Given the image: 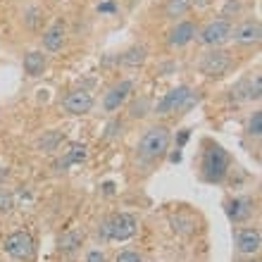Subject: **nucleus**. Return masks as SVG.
<instances>
[{
    "instance_id": "nucleus-1",
    "label": "nucleus",
    "mask_w": 262,
    "mask_h": 262,
    "mask_svg": "<svg viewBox=\"0 0 262 262\" xmlns=\"http://www.w3.org/2000/svg\"><path fill=\"white\" fill-rule=\"evenodd\" d=\"M169 141H172V136H169V129H167V126H152V129H148L143 134V138H141L138 155H141L143 162H152V160L162 158L167 152Z\"/></svg>"
},
{
    "instance_id": "nucleus-2",
    "label": "nucleus",
    "mask_w": 262,
    "mask_h": 262,
    "mask_svg": "<svg viewBox=\"0 0 262 262\" xmlns=\"http://www.w3.org/2000/svg\"><path fill=\"white\" fill-rule=\"evenodd\" d=\"M229 172V155L222 145H210L203 152V179L210 184H220Z\"/></svg>"
},
{
    "instance_id": "nucleus-3",
    "label": "nucleus",
    "mask_w": 262,
    "mask_h": 262,
    "mask_svg": "<svg viewBox=\"0 0 262 262\" xmlns=\"http://www.w3.org/2000/svg\"><path fill=\"white\" fill-rule=\"evenodd\" d=\"M134 234H136V217L134 214H115L112 220L103 224V236L110 241H129Z\"/></svg>"
},
{
    "instance_id": "nucleus-4",
    "label": "nucleus",
    "mask_w": 262,
    "mask_h": 262,
    "mask_svg": "<svg viewBox=\"0 0 262 262\" xmlns=\"http://www.w3.org/2000/svg\"><path fill=\"white\" fill-rule=\"evenodd\" d=\"M231 55H229L227 50H220L214 48L210 50V53H205L203 55V60H200V72L205 76H212V79H220V76H224L231 69Z\"/></svg>"
},
{
    "instance_id": "nucleus-5",
    "label": "nucleus",
    "mask_w": 262,
    "mask_h": 262,
    "mask_svg": "<svg viewBox=\"0 0 262 262\" xmlns=\"http://www.w3.org/2000/svg\"><path fill=\"white\" fill-rule=\"evenodd\" d=\"M3 248L12 260H31L34 257V238L27 231H12L5 238Z\"/></svg>"
},
{
    "instance_id": "nucleus-6",
    "label": "nucleus",
    "mask_w": 262,
    "mask_h": 262,
    "mask_svg": "<svg viewBox=\"0 0 262 262\" xmlns=\"http://www.w3.org/2000/svg\"><path fill=\"white\" fill-rule=\"evenodd\" d=\"M231 21L227 19H214L210 21L203 31H200V41L205 43V46H212V48H217V46H222L224 41H229L231 38Z\"/></svg>"
},
{
    "instance_id": "nucleus-7",
    "label": "nucleus",
    "mask_w": 262,
    "mask_h": 262,
    "mask_svg": "<svg viewBox=\"0 0 262 262\" xmlns=\"http://www.w3.org/2000/svg\"><path fill=\"white\" fill-rule=\"evenodd\" d=\"M191 96V89L188 86H177L172 89L169 93H165V98L158 103V115H172V112H181L184 103H186V98Z\"/></svg>"
},
{
    "instance_id": "nucleus-8",
    "label": "nucleus",
    "mask_w": 262,
    "mask_h": 262,
    "mask_svg": "<svg viewBox=\"0 0 262 262\" xmlns=\"http://www.w3.org/2000/svg\"><path fill=\"white\" fill-rule=\"evenodd\" d=\"M224 210H227V217L231 222H246L255 212V200L253 198H231L224 203Z\"/></svg>"
},
{
    "instance_id": "nucleus-9",
    "label": "nucleus",
    "mask_w": 262,
    "mask_h": 262,
    "mask_svg": "<svg viewBox=\"0 0 262 262\" xmlns=\"http://www.w3.org/2000/svg\"><path fill=\"white\" fill-rule=\"evenodd\" d=\"M64 110L69 115H86V112L93 110V96L89 91H72L64 98Z\"/></svg>"
},
{
    "instance_id": "nucleus-10",
    "label": "nucleus",
    "mask_w": 262,
    "mask_h": 262,
    "mask_svg": "<svg viewBox=\"0 0 262 262\" xmlns=\"http://www.w3.org/2000/svg\"><path fill=\"white\" fill-rule=\"evenodd\" d=\"M134 91V83L131 81H119L117 86H112L107 93H105V98H103V107L107 112H115V110H119V105L124 103L126 98H129V93Z\"/></svg>"
},
{
    "instance_id": "nucleus-11",
    "label": "nucleus",
    "mask_w": 262,
    "mask_h": 262,
    "mask_svg": "<svg viewBox=\"0 0 262 262\" xmlns=\"http://www.w3.org/2000/svg\"><path fill=\"white\" fill-rule=\"evenodd\" d=\"M262 246V236L257 229H241L236 236V248L243 255H255Z\"/></svg>"
},
{
    "instance_id": "nucleus-12",
    "label": "nucleus",
    "mask_w": 262,
    "mask_h": 262,
    "mask_svg": "<svg viewBox=\"0 0 262 262\" xmlns=\"http://www.w3.org/2000/svg\"><path fill=\"white\" fill-rule=\"evenodd\" d=\"M231 34H234V41L241 43V46H253V43H260V36H262L260 21H255V19L243 21L241 27H236Z\"/></svg>"
},
{
    "instance_id": "nucleus-13",
    "label": "nucleus",
    "mask_w": 262,
    "mask_h": 262,
    "mask_svg": "<svg viewBox=\"0 0 262 262\" xmlns=\"http://www.w3.org/2000/svg\"><path fill=\"white\" fill-rule=\"evenodd\" d=\"M193 36H195V24L193 21H179V24L169 31V46L181 48V46H186V43L193 41Z\"/></svg>"
},
{
    "instance_id": "nucleus-14",
    "label": "nucleus",
    "mask_w": 262,
    "mask_h": 262,
    "mask_svg": "<svg viewBox=\"0 0 262 262\" xmlns=\"http://www.w3.org/2000/svg\"><path fill=\"white\" fill-rule=\"evenodd\" d=\"M43 46H46V50H50V53H55V50L62 48L64 46V24L62 21H55V24L43 34Z\"/></svg>"
},
{
    "instance_id": "nucleus-15",
    "label": "nucleus",
    "mask_w": 262,
    "mask_h": 262,
    "mask_svg": "<svg viewBox=\"0 0 262 262\" xmlns=\"http://www.w3.org/2000/svg\"><path fill=\"white\" fill-rule=\"evenodd\" d=\"M83 160H86V145L72 143L69 145V150L64 152V158L55 162V169L57 172H64L69 165H79V162H83Z\"/></svg>"
},
{
    "instance_id": "nucleus-16",
    "label": "nucleus",
    "mask_w": 262,
    "mask_h": 262,
    "mask_svg": "<svg viewBox=\"0 0 262 262\" xmlns=\"http://www.w3.org/2000/svg\"><path fill=\"white\" fill-rule=\"evenodd\" d=\"M46 64H48V60H46V55L38 53V50H31V53L24 55V72H27L29 76H41L43 72H46Z\"/></svg>"
},
{
    "instance_id": "nucleus-17",
    "label": "nucleus",
    "mask_w": 262,
    "mask_h": 262,
    "mask_svg": "<svg viewBox=\"0 0 262 262\" xmlns=\"http://www.w3.org/2000/svg\"><path fill=\"white\" fill-rule=\"evenodd\" d=\"M145 57H148L145 46H131L124 55L119 57V62L124 64V67H141V64L145 62Z\"/></svg>"
},
{
    "instance_id": "nucleus-18",
    "label": "nucleus",
    "mask_w": 262,
    "mask_h": 262,
    "mask_svg": "<svg viewBox=\"0 0 262 262\" xmlns=\"http://www.w3.org/2000/svg\"><path fill=\"white\" fill-rule=\"evenodd\" d=\"M81 241H83V236L76 234V231H72V234L60 236V241H57V248L62 250V253H74V250L81 246Z\"/></svg>"
},
{
    "instance_id": "nucleus-19",
    "label": "nucleus",
    "mask_w": 262,
    "mask_h": 262,
    "mask_svg": "<svg viewBox=\"0 0 262 262\" xmlns=\"http://www.w3.org/2000/svg\"><path fill=\"white\" fill-rule=\"evenodd\" d=\"M188 7H191V0H167L165 14L172 17V19H177V17H184V14L188 12Z\"/></svg>"
},
{
    "instance_id": "nucleus-20",
    "label": "nucleus",
    "mask_w": 262,
    "mask_h": 262,
    "mask_svg": "<svg viewBox=\"0 0 262 262\" xmlns=\"http://www.w3.org/2000/svg\"><path fill=\"white\" fill-rule=\"evenodd\" d=\"M172 227H174V231H179V234H193L195 231V220L193 217L177 214V217L172 220Z\"/></svg>"
},
{
    "instance_id": "nucleus-21",
    "label": "nucleus",
    "mask_w": 262,
    "mask_h": 262,
    "mask_svg": "<svg viewBox=\"0 0 262 262\" xmlns=\"http://www.w3.org/2000/svg\"><path fill=\"white\" fill-rule=\"evenodd\" d=\"M60 141H62V136H60L57 131H48V134L38 141V148H41V150H46V152H53V150H57Z\"/></svg>"
},
{
    "instance_id": "nucleus-22",
    "label": "nucleus",
    "mask_w": 262,
    "mask_h": 262,
    "mask_svg": "<svg viewBox=\"0 0 262 262\" xmlns=\"http://www.w3.org/2000/svg\"><path fill=\"white\" fill-rule=\"evenodd\" d=\"M248 134L255 138L262 134V112L260 110L253 112V117H250V122H248Z\"/></svg>"
},
{
    "instance_id": "nucleus-23",
    "label": "nucleus",
    "mask_w": 262,
    "mask_h": 262,
    "mask_svg": "<svg viewBox=\"0 0 262 262\" xmlns=\"http://www.w3.org/2000/svg\"><path fill=\"white\" fill-rule=\"evenodd\" d=\"M241 12V3L238 0H229L227 5H224V10H222V19H231V17H236V14Z\"/></svg>"
},
{
    "instance_id": "nucleus-24",
    "label": "nucleus",
    "mask_w": 262,
    "mask_h": 262,
    "mask_svg": "<svg viewBox=\"0 0 262 262\" xmlns=\"http://www.w3.org/2000/svg\"><path fill=\"white\" fill-rule=\"evenodd\" d=\"M262 91V79L260 76H255V79H253V81H250V86H248V93H246V98H248V100H260V93Z\"/></svg>"
},
{
    "instance_id": "nucleus-25",
    "label": "nucleus",
    "mask_w": 262,
    "mask_h": 262,
    "mask_svg": "<svg viewBox=\"0 0 262 262\" xmlns=\"http://www.w3.org/2000/svg\"><path fill=\"white\" fill-rule=\"evenodd\" d=\"M148 107H150V100L148 98H141V103H134L131 105V117H145L148 115Z\"/></svg>"
},
{
    "instance_id": "nucleus-26",
    "label": "nucleus",
    "mask_w": 262,
    "mask_h": 262,
    "mask_svg": "<svg viewBox=\"0 0 262 262\" xmlns=\"http://www.w3.org/2000/svg\"><path fill=\"white\" fill-rule=\"evenodd\" d=\"M14 207V198H12V193H7L5 188L0 191V212H10Z\"/></svg>"
},
{
    "instance_id": "nucleus-27",
    "label": "nucleus",
    "mask_w": 262,
    "mask_h": 262,
    "mask_svg": "<svg viewBox=\"0 0 262 262\" xmlns=\"http://www.w3.org/2000/svg\"><path fill=\"white\" fill-rule=\"evenodd\" d=\"M117 262H143V260H141V255L134 253V250H124V253L117 255Z\"/></svg>"
},
{
    "instance_id": "nucleus-28",
    "label": "nucleus",
    "mask_w": 262,
    "mask_h": 262,
    "mask_svg": "<svg viewBox=\"0 0 262 262\" xmlns=\"http://www.w3.org/2000/svg\"><path fill=\"white\" fill-rule=\"evenodd\" d=\"M115 10H117V5H115L112 0H105V3H100V5H98V12H100V14H110V12H115Z\"/></svg>"
},
{
    "instance_id": "nucleus-29",
    "label": "nucleus",
    "mask_w": 262,
    "mask_h": 262,
    "mask_svg": "<svg viewBox=\"0 0 262 262\" xmlns=\"http://www.w3.org/2000/svg\"><path fill=\"white\" fill-rule=\"evenodd\" d=\"M86 262H107V260H105V253H100V250H91L89 255H86Z\"/></svg>"
},
{
    "instance_id": "nucleus-30",
    "label": "nucleus",
    "mask_w": 262,
    "mask_h": 262,
    "mask_svg": "<svg viewBox=\"0 0 262 262\" xmlns=\"http://www.w3.org/2000/svg\"><path fill=\"white\" fill-rule=\"evenodd\" d=\"M36 14H41V12H38V10H29V12H27V17H24V19H27V24H29V27H31V29L36 27Z\"/></svg>"
},
{
    "instance_id": "nucleus-31",
    "label": "nucleus",
    "mask_w": 262,
    "mask_h": 262,
    "mask_svg": "<svg viewBox=\"0 0 262 262\" xmlns=\"http://www.w3.org/2000/svg\"><path fill=\"white\" fill-rule=\"evenodd\" d=\"M188 136H191L188 131H181V134H179V148H181V145H184V143H186V141H188Z\"/></svg>"
},
{
    "instance_id": "nucleus-32",
    "label": "nucleus",
    "mask_w": 262,
    "mask_h": 262,
    "mask_svg": "<svg viewBox=\"0 0 262 262\" xmlns=\"http://www.w3.org/2000/svg\"><path fill=\"white\" fill-rule=\"evenodd\" d=\"M169 160H172V162H181V152L179 150L172 152V155H169Z\"/></svg>"
},
{
    "instance_id": "nucleus-33",
    "label": "nucleus",
    "mask_w": 262,
    "mask_h": 262,
    "mask_svg": "<svg viewBox=\"0 0 262 262\" xmlns=\"http://www.w3.org/2000/svg\"><path fill=\"white\" fill-rule=\"evenodd\" d=\"M253 262H257V260H253Z\"/></svg>"
}]
</instances>
